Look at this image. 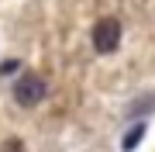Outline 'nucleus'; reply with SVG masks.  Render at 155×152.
<instances>
[{
    "instance_id": "20e7f679",
    "label": "nucleus",
    "mask_w": 155,
    "mask_h": 152,
    "mask_svg": "<svg viewBox=\"0 0 155 152\" xmlns=\"http://www.w3.org/2000/svg\"><path fill=\"white\" fill-rule=\"evenodd\" d=\"M0 152H24V145H21L17 138H11V142H4V149H0Z\"/></svg>"
},
{
    "instance_id": "7ed1b4c3",
    "label": "nucleus",
    "mask_w": 155,
    "mask_h": 152,
    "mask_svg": "<svg viewBox=\"0 0 155 152\" xmlns=\"http://www.w3.org/2000/svg\"><path fill=\"white\" fill-rule=\"evenodd\" d=\"M141 135H145V128L138 124V128H134L131 135H124V142H121V149H124V152H131V149H134V145H138V142H141Z\"/></svg>"
},
{
    "instance_id": "f03ea898",
    "label": "nucleus",
    "mask_w": 155,
    "mask_h": 152,
    "mask_svg": "<svg viewBox=\"0 0 155 152\" xmlns=\"http://www.w3.org/2000/svg\"><path fill=\"white\" fill-rule=\"evenodd\" d=\"M121 45V21L117 17H100L93 24V49L100 56H107V52H114Z\"/></svg>"
},
{
    "instance_id": "f257e3e1",
    "label": "nucleus",
    "mask_w": 155,
    "mask_h": 152,
    "mask_svg": "<svg viewBox=\"0 0 155 152\" xmlns=\"http://www.w3.org/2000/svg\"><path fill=\"white\" fill-rule=\"evenodd\" d=\"M45 97H48V83H45L41 76H35V73H24L14 83V100L21 107H38Z\"/></svg>"
}]
</instances>
